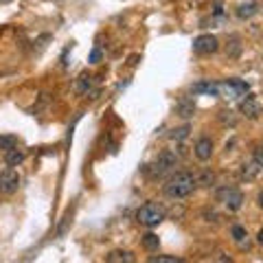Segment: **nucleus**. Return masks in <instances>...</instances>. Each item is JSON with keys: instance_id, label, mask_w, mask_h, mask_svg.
<instances>
[{"instance_id": "f257e3e1", "label": "nucleus", "mask_w": 263, "mask_h": 263, "mask_svg": "<svg viewBox=\"0 0 263 263\" xmlns=\"http://www.w3.org/2000/svg\"><path fill=\"white\" fill-rule=\"evenodd\" d=\"M195 189H197V182H195V176L191 171H176V174L164 182L162 191L167 197H171V200H184Z\"/></svg>"}, {"instance_id": "f03ea898", "label": "nucleus", "mask_w": 263, "mask_h": 263, "mask_svg": "<svg viewBox=\"0 0 263 263\" xmlns=\"http://www.w3.org/2000/svg\"><path fill=\"white\" fill-rule=\"evenodd\" d=\"M178 164H180L178 154L171 152V149H164V152H160L158 156H156L154 162H149L145 167V176L149 178V180H158L162 176L171 174V171H176Z\"/></svg>"}, {"instance_id": "7ed1b4c3", "label": "nucleus", "mask_w": 263, "mask_h": 263, "mask_svg": "<svg viewBox=\"0 0 263 263\" xmlns=\"http://www.w3.org/2000/svg\"><path fill=\"white\" fill-rule=\"evenodd\" d=\"M164 215H167V213H164V209L158 202H147L136 211V221L143 224L145 228H156L164 219Z\"/></svg>"}, {"instance_id": "20e7f679", "label": "nucleus", "mask_w": 263, "mask_h": 263, "mask_svg": "<svg viewBox=\"0 0 263 263\" xmlns=\"http://www.w3.org/2000/svg\"><path fill=\"white\" fill-rule=\"evenodd\" d=\"M217 200L224 204L230 213H237L243 206V193L239 191V189H235V186L219 189V191H217Z\"/></svg>"}, {"instance_id": "39448f33", "label": "nucleus", "mask_w": 263, "mask_h": 263, "mask_svg": "<svg viewBox=\"0 0 263 263\" xmlns=\"http://www.w3.org/2000/svg\"><path fill=\"white\" fill-rule=\"evenodd\" d=\"M219 51V40L211 33H202L193 40V53L197 55H213Z\"/></svg>"}, {"instance_id": "423d86ee", "label": "nucleus", "mask_w": 263, "mask_h": 263, "mask_svg": "<svg viewBox=\"0 0 263 263\" xmlns=\"http://www.w3.org/2000/svg\"><path fill=\"white\" fill-rule=\"evenodd\" d=\"M20 189V176L13 167L0 171V193L3 195H13Z\"/></svg>"}, {"instance_id": "0eeeda50", "label": "nucleus", "mask_w": 263, "mask_h": 263, "mask_svg": "<svg viewBox=\"0 0 263 263\" xmlns=\"http://www.w3.org/2000/svg\"><path fill=\"white\" fill-rule=\"evenodd\" d=\"M248 92V84L241 79H228L219 84V97H243Z\"/></svg>"}, {"instance_id": "6e6552de", "label": "nucleus", "mask_w": 263, "mask_h": 263, "mask_svg": "<svg viewBox=\"0 0 263 263\" xmlns=\"http://www.w3.org/2000/svg\"><path fill=\"white\" fill-rule=\"evenodd\" d=\"M239 112L243 114L246 119H257L261 114V105L252 95H248V97H243L239 101Z\"/></svg>"}, {"instance_id": "1a4fd4ad", "label": "nucleus", "mask_w": 263, "mask_h": 263, "mask_svg": "<svg viewBox=\"0 0 263 263\" xmlns=\"http://www.w3.org/2000/svg\"><path fill=\"white\" fill-rule=\"evenodd\" d=\"M259 3L257 0H243V3H239L235 7V13H237V18L239 20H250V18H254V15L259 13Z\"/></svg>"}, {"instance_id": "9d476101", "label": "nucleus", "mask_w": 263, "mask_h": 263, "mask_svg": "<svg viewBox=\"0 0 263 263\" xmlns=\"http://www.w3.org/2000/svg\"><path fill=\"white\" fill-rule=\"evenodd\" d=\"M193 154H195V158H197V160H202V162L211 160V156H213V141H211L209 136H202L200 141L195 143Z\"/></svg>"}, {"instance_id": "9b49d317", "label": "nucleus", "mask_w": 263, "mask_h": 263, "mask_svg": "<svg viewBox=\"0 0 263 263\" xmlns=\"http://www.w3.org/2000/svg\"><path fill=\"white\" fill-rule=\"evenodd\" d=\"M191 92L193 95H213V97H219V84L217 81H197V84L191 86Z\"/></svg>"}, {"instance_id": "f8f14e48", "label": "nucleus", "mask_w": 263, "mask_h": 263, "mask_svg": "<svg viewBox=\"0 0 263 263\" xmlns=\"http://www.w3.org/2000/svg\"><path fill=\"white\" fill-rule=\"evenodd\" d=\"M261 174V167L257 162H243L241 167H239V180L241 182H252V180H257Z\"/></svg>"}, {"instance_id": "ddd939ff", "label": "nucleus", "mask_w": 263, "mask_h": 263, "mask_svg": "<svg viewBox=\"0 0 263 263\" xmlns=\"http://www.w3.org/2000/svg\"><path fill=\"white\" fill-rule=\"evenodd\" d=\"M176 112L180 114L182 119H191L193 114H195V103H193V99H180L178 105H176Z\"/></svg>"}, {"instance_id": "4468645a", "label": "nucleus", "mask_w": 263, "mask_h": 263, "mask_svg": "<svg viewBox=\"0 0 263 263\" xmlns=\"http://www.w3.org/2000/svg\"><path fill=\"white\" fill-rule=\"evenodd\" d=\"M105 261L108 263H132L134 261V254L129 250H112L108 257H105Z\"/></svg>"}, {"instance_id": "2eb2a0df", "label": "nucleus", "mask_w": 263, "mask_h": 263, "mask_svg": "<svg viewBox=\"0 0 263 263\" xmlns=\"http://www.w3.org/2000/svg\"><path fill=\"white\" fill-rule=\"evenodd\" d=\"M5 162L9 164V167H18V164L24 162V152L18 149V147H11V149L5 152Z\"/></svg>"}, {"instance_id": "dca6fc26", "label": "nucleus", "mask_w": 263, "mask_h": 263, "mask_svg": "<svg viewBox=\"0 0 263 263\" xmlns=\"http://www.w3.org/2000/svg\"><path fill=\"white\" fill-rule=\"evenodd\" d=\"M143 248H145L147 252H158V248H160V239H158V235H154V233L143 235Z\"/></svg>"}, {"instance_id": "f3484780", "label": "nucleus", "mask_w": 263, "mask_h": 263, "mask_svg": "<svg viewBox=\"0 0 263 263\" xmlns=\"http://www.w3.org/2000/svg\"><path fill=\"white\" fill-rule=\"evenodd\" d=\"M195 182H197V186H204V189H209V186H213L215 184V174L213 171H202L200 176H195Z\"/></svg>"}, {"instance_id": "a211bd4d", "label": "nucleus", "mask_w": 263, "mask_h": 263, "mask_svg": "<svg viewBox=\"0 0 263 263\" xmlns=\"http://www.w3.org/2000/svg\"><path fill=\"white\" fill-rule=\"evenodd\" d=\"M226 55L233 57V60L241 55V42H239V37H237V35L230 37V42H228V46H226Z\"/></svg>"}, {"instance_id": "6ab92c4d", "label": "nucleus", "mask_w": 263, "mask_h": 263, "mask_svg": "<svg viewBox=\"0 0 263 263\" xmlns=\"http://www.w3.org/2000/svg\"><path fill=\"white\" fill-rule=\"evenodd\" d=\"M90 86H92V77H86V75L79 77L77 84H75V92H77V95H88Z\"/></svg>"}, {"instance_id": "aec40b11", "label": "nucleus", "mask_w": 263, "mask_h": 263, "mask_svg": "<svg viewBox=\"0 0 263 263\" xmlns=\"http://www.w3.org/2000/svg\"><path fill=\"white\" fill-rule=\"evenodd\" d=\"M11 147H18V138L13 134H0V149L7 152V149H11Z\"/></svg>"}, {"instance_id": "412c9836", "label": "nucleus", "mask_w": 263, "mask_h": 263, "mask_svg": "<svg viewBox=\"0 0 263 263\" xmlns=\"http://www.w3.org/2000/svg\"><path fill=\"white\" fill-rule=\"evenodd\" d=\"M219 123H221V125H228V127H235V125H237V117H235V112H230V110H221V112H219Z\"/></svg>"}, {"instance_id": "4be33fe9", "label": "nucleus", "mask_w": 263, "mask_h": 263, "mask_svg": "<svg viewBox=\"0 0 263 263\" xmlns=\"http://www.w3.org/2000/svg\"><path fill=\"white\" fill-rule=\"evenodd\" d=\"M230 237L237 241V243H241V241H246V237H248V233H246V228L241 226V224H235L233 228H230Z\"/></svg>"}, {"instance_id": "5701e85b", "label": "nucleus", "mask_w": 263, "mask_h": 263, "mask_svg": "<svg viewBox=\"0 0 263 263\" xmlns=\"http://www.w3.org/2000/svg\"><path fill=\"white\" fill-rule=\"evenodd\" d=\"M186 136H189V125L178 127V129H171V134H169L171 141H184Z\"/></svg>"}, {"instance_id": "b1692460", "label": "nucleus", "mask_w": 263, "mask_h": 263, "mask_svg": "<svg viewBox=\"0 0 263 263\" xmlns=\"http://www.w3.org/2000/svg\"><path fill=\"white\" fill-rule=\"evenodd\" d=\"M152 263H182V259L169 257V254H158V257H149Z\"/></svg>"}, {"instance_id": "393cba45", "label": "nucleus", "mask_w": 263, "mask_h": 263, "mask_svg": "<svg viewBox=\"0 0 263 263\" xmlns=\"http://www.w3.org/2000/svg\"><path fill=\"white\" fill-rule=\"evenodd\" d=\"M252 160L263 169V145H257V147L252 149Z\"/></svg>"}, {"instance_id": "a878e982", "label": "nucleus", "mask_w": 263, "mask_h": 263, "mask_svg": "<svg viewBox=\"0 0 263 263\" xmlns=\"http://www.w3.org/2000/svg\"><path fill=\"white\" fill-rule=\"evenodd\" d=\"M99 60H101V51H99V48H95V51H92V55H90V62H92V64H97Z\"/></svg>"}, {"instance_id": "bb28decb", "label": "nucleus", "mask_w": 263, "mask_h": 263, "mask_svg": "<svg viewBox=\"0 0 263 263\" xmlns=\"http://www.w3.org/2000/svg\"><path fill=\"white\" fill-rule=\"evenodd\" d=\"M257 206L263 211V191H259V195H257Z\"/></svg>"}, {"instance_id": "cd10ccee", "label": "nucleus", "mask_w": 263, "mask_h": 263, "mask_svg": "<svg viewBox=\"0 0 263 263\" xmlns=\"http://www.w3.org/2000/svg\"><path fill=\"white\" fill-rule=\"evenodd\" d=\"M257 243H259V246H263V228L257 233Z\"/></svg>"}, {"instance_id": "c85d7f7f", "label": "nucleus", "mask_w": 263, "mask_h": 263, "mask_svg": "<svg viewBox=\"0 0 263 263\" xmlns=\"http://www.w3.org/2000/svg\"><path fill=\"white\" fill-rule=\"evenodd\" d=\"M3 3H9V0H3Z\"/></svg>"}]
</instances>
